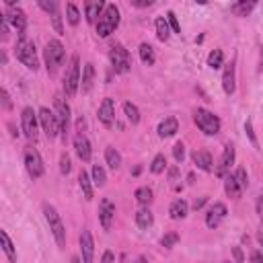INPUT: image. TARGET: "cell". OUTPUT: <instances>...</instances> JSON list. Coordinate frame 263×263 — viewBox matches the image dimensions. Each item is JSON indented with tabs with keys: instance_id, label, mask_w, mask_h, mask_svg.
Returning <instances> with one entry per match:
<instances>
[{
	"instance_id": "cell-1",
	"label": "cell",
	"mask_w": 263,
	"mask_h": 263,
	"mask_svg": "<svg viewBox=\"0 0 263 263\" xmlns=\"http://www.w3.org/2000/svg\"><path fill=\"white\" fill-rule=\"evenodd\" d=\"M15 58L21 64H25L29 70H37V68H40V58H37L35 45H33V41H29V40H19L17 41Z\"/></svg>"
},
{
	"instance_id": "cell-2",
	"label": "cell",
	"mask_w": 263,
	"mask_h": 263,
	"mask_svg": "<svg viewBox=\"0 0 263 263\" xmlns=\"http://www.w3.org/2000/svg\"><path fill=\"white\" fill-rule=\"evenodd\" d=\"M118 25H120V8L115 4H107L105 13L97 23V33H99V37H109L118 29Z\"/></svg>"
},
{
	"instance_id": "cell-3",
	"label": "cell",
	"mask_w": 263,
	"mask_h": 263,
	"mask_svg": "<svg viewBox=\"0 0 263 263\" xmlns=\"http://www.w3.org/2000/svg\"><path fill=\"white\" fill-rule=\"evenodd\" d=\"M64 58H66V52H64V45L58 41V40H50L45 45V68L50 74H56L58 68L64 64Z\"/></svg>"
},
{
	"instance_id": "cell-4",
	"label": "cell",
	"mask_w": 263,
	"mask_h": 263,
	"mask_svg": "<svg viewBox=\"0 0 263 263\" xmlns=\"http://www.w3.org/2000/svg\"><path fill=\"white\" fill-rule=\"evenodd\" d=\"M193 121H196V125L206 136H216L220 132V120L212 111L202 109V107H198V109L193 111Z\"/></svg>"
},
{
	"instance_id": "cell-5",
	"label": "cell",
	"mask_w": 263,
	"mask_h": 263,
	"mask_svg": "<svg viewBox=\"0 0 263 263\" xmlns=\"http://www.w3.org/2000/svg\"><path fill=\"white\" fill-rule=\"evenodd\" d=\"M43 214H45L47 222H50V230H52V235H54V239L58 243V247L64 249L66 247V228H64V224H62L60 214L56 212L54 206H43Z\"/></svg>"
},
{
	"instance_id": "cell-6",
	"label": "cell",
	"mask_w": 263,
	"mask_h": 263,
	"mask_svg": "<svg viewBox=\"0 0 263 263\" xmlns=\"http://www.w3.org/2000/svg\"><path fill=\"white\" fill-rule=\"evenodd\" d=\"M81 89V62L79 56H72L70 66H68V72L64 76V93L68 97H74Z\"/></svg>"
},
{
	"instance_id": "cell-7",
	"label": "cell",
	"mask_w": 263,
	"mask_h": 263,
	"mask_svg": "<svg viewBox=\"0 0 263 263\" xmlns=\"http://www.w3.org/2000/svg\"><path fill=\"white\" fill-rule=\"evenodd\" d=\"M109 60H111V66H113V70L118 72V74H125V72H130V54L128 50H125L123 45L120 43H115L111 45V50H109Z\"/></svg>"
},
{
	"instance_id": "cell-8",
	"label": "cell",
	"mask_w": 263,
	"mask_h": 263,
	"mask_svg": "<svg viewBox=\"0 0 263 263\" xmlns=\"http://www.w3.org/2000/svg\"><path fill=\"white\" fill-rule=\"evenodd\" d=\"M23 159H25V169H27V173L31 175L33 179H40L41 175H43V171H45L43 161H41V154L37 152L33 146H27Z\"/></svg>"
},
{
	"instance_id": "cell-9",
	"label": "cell",
	"mask_w": 263,
	"mask_h": 263,
	"mask_svg": "<svg viewBox=\"0 0 263 263\" xmlns=\"http://www.w3.org/2000/svg\"><path fill=\"white\" fill-rule=\"evenodd\" d=\"M54 107H56V118H58V125H60V134L62 138L66 140L68 132H70V107H68V103L62 99L60 95L54 99Z\"/></svg>"
},
{
	"instance_id": "cell-10",
	"label": "cell",
	"mask_w": 263,
	"mask_h": 263,
	"mask_svg": "<svg viewBox=\"0 0 263 263\" xmlns=\"http://www.w3.org/2000/svg\"><path fill=\"white\" fill-rule=\"evenodd\" d=\"M21 123H23V132L29 140H37V130H40V115H35L31 107H25L21 113Z\"/></svg>"
},
{
	"instance_id": "cell-11",
	"label": "cell",
	"mask_w": 263,
	"mask_h": 263,
	"mask_svg": "<svg viewBox=\"0 0 263 263\" xmlns=\"http://www.w3.org/2000/svg\"><path fill=\"white\" fill-rule=\"evenodd\" d=\"M40 123H41V128L45 132V136L50 140H54L58 134H60V125H58V118H56V113L50 111L47 107H41L40 109Z\"/></svg>"
},
{
	"instance_id": "cell-12",
	"label": "cell",
	"mask_w": 263,
	"mask_h": 263,
	"mask_svg": "<svg viewBox=\"0 0 263 263\" xmlns=\"http://www.w3.org/2000/svg\"><path fill=\"white\" fill-rule=\"evenodd\" d=\"M6 21L11 23L13 27H17V33H19V40H25V27H27V17L19 6H8L6 8Z\"/></svg>"
},
{
	"instance_id": "cell-13",
	"label": "cell",
	"mask_w": 263,
	"mask_h": 263,
	"mask_svg": "<svg viewBox=\"0 0 263 263\" xmlns=\"http://www.w3.org/2000/svg\"><path fill=\"white\" fill-rule=\"evenodd\" d=\"M115 218V203L109 198H103L99 203V222L103 230H109L111 228V222Z\"/></svg>"
},
{
	"instance_id": "cell-14",
	"label": "cell",
	"mask_w": 263,
	"mask_h": 263,
	"mask_svg": "<svg viewBox=\"0 0 263 263\" xmlns=\"http://www.w3.org/2000/svg\"><path fill=\"white\" fill-rule=\"evenodd\" d=\"M40 6L43 8L45 13H50L52 17V23H54V29H56V33H64V27H62V17H60V4L56 2V0H40Z\"/></svg>"
},
{
	"instance_id": "cell-15",
	"label": "cell",
	"mask_w": 263,
	"mask_h": 263,
	"mask_svg": "<svg viewBox=\"0 0 263 263\" xmlns=\"http://www.w3.org/2000/svg\"><path fill=\"white\" fill-rule=\"evenodd\" d=\"M224 218H226V206H224L222 202H216V203H214V206L210 208L208 216H206L208 228H218L220 222H222Z\"/></svg>"
},
{
	"instance_id": "cell-16",
	"label": "cell",
	"mask_w": 263,
	"mask_h": 263,
	"mask_svg": "<svg viewBox=\"0 0 263 263\" xmlns=\"http://www.w3.org/2000/svg\"><path fill=\"white\" fill-rule=\"evenodd\" d=\"M107 4L103 0H89V2L84 4V13H86V21L89 23H99L101 15L105 13Z\"/></svg>"
},
{
	"instance_id": "cell-17",
	"label": "cell",
	"mask_w": 263,
	"mask_h": 263,
	"mask_svg": "<svg viewBox=\"0 0 263 263\" xmlns=\"http://www.w3.org/2000/svg\"><path fill=\"white\" fill-rule=\"evenodd\" d=\"M115 120V105L113 99H103L101 107H99V121L105 125V128H111Z\"/></svg>"
},
{
	"instance_id": "cell-18",
	"label": "cell",
	"mask_w": 263,
	"mask_h": 263,
	"mask_svg": "<svg viewBox=\"0 0 263 263\" xmlns=\"http://www.w3.org/2000/svg\"><path fill=\"white\" fill-rule=\"evenodd\" d=\"M81 251H82V263H93L95 243H93V235L89 230H82V235H81Z\"/></svg>"
},
{
	"instance_id": "cell-19",
	"label": "cell",
	"mask_w": 263,
	"mask_h": 263,
	"mask_svg": "<svg viewBox=\"0 0 263 263\" xmlns=\"http://www.w3.org/2000/svg\"><path fill=\"white\" fill-rule=\"evenodd\" d=\"M232 162H235V146L226 144V148H224V154H222V159H220V164H218V169H216L218 177H226V173L230 171Z\"/></svg>"
},
{
	"instance_id": "cell-20",
	"label": "cell",
	"mask_w": 263,
	"mask_h": 263,
	"mask_svg": "<svg viewBox=\"0 0 263 263\" xmlns=\"http://www.w3.org/2000/svg\"><path fill=\"white\" fill-rule=\"evenodd\" d=\"M222 89L226 95H232L237 89L235 84V62L226 64V68H224V74H222Z\"/></svg>"
},
{
	"instance_id": "cell-21",
	"label": "cell",
	"mask_w": 263,
	"mask_h": 263,
	"mask_svg": "<svg viewBox=\"0 0 263 263\" xmlns=\"http://www.w3.org/2000/svg\"><path fill=\"white\" fill-rule=\"evenodd\" d=\"M74 148H76V154H79V159L82 162H89L91 161V142L84 138V136H76L74 140Z\"/></svg>"
},
{
	"instance_id": "cell-22",
	"label": "cell",
	"mask_w": 263,
	"mask_h": 263,
	"mask_svg": "<svg viewBox=\"0 0 263 263\" xmlns=\"http://www.w3.org/2000/svg\"><path fill=\"white\" fill-rule=\"evenodd\" d=\"M179 132V121L175 118H164L159 125V136L161 138H171V136H175Z\"/></svg>"
},
{
	"instance_id": "cell-23",
	"label": "cell",
	"mask_w": 263,
	"mask_h": 263,
	"mask_svg": "<svg viewBox=\"0 0 263 263\" xmlns=\"http://www.w3.org/2000/svg\"><path fill=\"white\" fill-rule=\"evenodd\" d=\"M224 191H226V196L232 200H239L243 196V187L235 179V175H226V179H224Z\"/></svg>"
},
{
	"instance_id": "cell-24",
	"label": "cell",
	"mask_w": 263,
	"mask_h": 263,
	"mask_svg": "<svg viewBox=\"0 0 263 263\" xmlns=\"http://www.w3.org/2000/svg\"><path fill=\"white\" fill-rule=\"evenodd\" d=\"M93 81H95V66H93L91 62H86L84 68H82V79H81V89H82V93H91Z\"/></svg>"
},
{
	"instance_id": "cell-25",
	"label": "cell",
	"mask_w": 263,
	"mask_h": 263,
	"mask_svg": "<svg viewBox=\"0 0 263 263\" xmlns=\"http://www.w3.org/2000/svg\"><path fill=\"white\" fill-rule=\"evenodd\" d=\"M187 212H189V206H187V202H185V200H175L171 203V208H169V214H171L173 220L185 218V216H187Z\"/></svg>"
},
{
	"instance_id": "cell-26",
	"label": "cell",
	"mask_w": 263,
	"mask_h": 263,
	"mask_svg": "<svg viewBox=\"0 0 263 263\" xmlns=\"http://www.w3.org/2000/svg\"><path fill=\"white\" fill-rule=\"evenodd\" d=\"M0 241H2V251L8 257V261L17 263V251H15V245H13V241H11V237H8L6 230H0Z\"/></svg>"
},
{
	"instance_id": "cell-27",
	"label": "cell",
	"mask_w": 263,
	"mask_h": 263,
	"mask_svg": "<svg viewBox=\"0 0 263 263\" xmlns=\"http://www.w3.org/2000/svg\"><path fill=\"white\" fill-rule=\"evenodd\" d=\"M193 162L202 171H212V154L208 150H196L193 152Z\"/></svg>"
},
{
	"instance_id": "cell-28",
	"label": "cell",
	"mask_w": 263,
	"mask_h": 263,
	"mask_svg": "<svg viewBox=\"0 0 263 263\" xmlns=\"http://www.w3.org/2000/svg\"><path fill=\"white\" fill-rule=\"evenodd\" d=\"M152 222H154V216L148 208H142V210L136 212V224H138V228L148 230L152 226Z\"/></svg>"
},
{
	"instance_id": "cell-29",
	"label": "cell",
	"mask_w": 263,
	"mask_h": 263,
	"mask_svg": "<svg viewBox=\"0 0 263 263\" xmlns=\"http://www.w3.org/2000/svg\"><path fill=\"white\" fill-rule=\"evenodd\" d=\"M91 177H89V173L86 171H81L79 173V185H81V189L84 193V200H93V185H91Z\"/></svg>"
},
{
	"instance_id": "cell-30",
	"label": "cell",
	"mask_w": 263,
	"mask_h": 263,
	"mask_svg": "<svg viewBox=\"0 0 263 263\" xmlns=\"http://www.w3.org/2000/svg\"><path fill=\"white\" fill-rule=\"evenodd\" d=\"M105 161H107V164L113 169V171H118L120 167H121V154L113 148V146H109V148L105 150Z\"/></svg>"
},
{
	"instance_id": "cell-31",
	"label": "cell",
	"mask_w": 263,
	"mask_h": 263,
	"mask_svg": "<svg viewBox=\"0 0 263 263\" xmlns=\"http://www.w3.org/2000/svg\"><path fill=\"white\" fill-rule=\"evenodd\" d=\"M253 8H255V2H247V0H243V2L230 4V13L237 15V17H247Z\"/></svg>"
},
{
	"instance_id": "cell-32",
	"label": "cell",
	"mask_w": 263,
	"mask_h": 263,
	"mask_svg": "<svg viewBox=\"0 0 263 263\" xmlns=\"http://www.w3.org/2000/svg\"><path fill=\"white\" fill-rule=\"evenodd\" d=\"M140 60L144 62V64H148V66H152L154 64V47L150 45V43H142L140 45Z\"/></svg>"
},
{
	"instance_id": "cell-33",
	"label": "cell",
	"mask_w": 263,
	"mask_h": 263,
	"mask_svg": "<svg viewBox=\"0 0 263 263\" xmlns=\"http://www.w3.org/2000/svg\"><path fill=\"white\" fill-rule=\"evenodd\" d=\"M154 25H157V35H159V40H161V41H167L169 37H171V31H169V21H164L162 17H159V19H157V23H154Z\"/></svg>"
},
{
	"instance_id": "cell-34",
	"label": "cell",
	"mask_w": 263,
	"mask_h": 263,
	"mask_svg": "<svg viewBox=\"0 0 263 263\" xmlns=\"http://www.w3.org/2000/svg\"><path fill=\"white\" fill-rule=\"evenodd\" d=\"M123 111H125V118H128L134 125L140 121V111H138V107H136L134 103H130V101H125L123 103Z\"/></svg>"
},
{
	"instance_id": "cell-35",
	"label": "cell",
	"mask_w": 263,
	"mask_h": 263,
	"mask_svg": "<svg viewBox=\"0 0 263 263\" xmlns=\"http://www.w3.org/2000/svg\"><path fill=\"white\" fill-rule=\"evenodd\" d=\"M66 19H68V23H70L72 27H76V25H79V21H81L79 8H76L72 2H68V4H66Z\"/></svg>"
},
{
	"instance_id": "cell-36",
	"label": "cell",
	"mask_w": 263,
	"mask_h": 263,
	"mask_svg": "<svg viewBox=\"0 0 263 263\" xmlns=\"http://www.w3.org/2000/svg\"><path fill=\"white\" fill-rule=\"evenodd\" d=\"M136 200H138L142 206H148L152 202V189L150 187H138L136 189Z\"/></svg>"
},
{
	"instance_id": "cell-37",
	"label": "cell",
	"mask_w": 263,
	"mask_h": 263,
	"mask_svg": "<svg viewBox=\"0 0 263 263\" xmlns=\"http://www.w3.org/2000/svg\"><path fill=\"white\" fill-rule=\"evenodd\" d=\"M105 181H107L105 169L101 167V164H95V167H93V183L97 185V187H103Z\"/></svg>"
},
{
	"instance_id": "cell-38",
	"label": "cell",
	"mask_w": 263,
	"mask_h": 263,
	"mask_svg": "<svg viewBox=\"0 0 263 263\" xmlns=\"http://www.w3.org/2000/svg\"><path fill=\"white\" fill-rule=\"evenodd\" d=\"M222 62H224L222 52H220V50H212L210 56H208V66L214 68V70H218V68L222 66Z\"/></svg>"
},
{
	"instance_id": "cell-39",
	"label": "cell",
	"mask_w": 263,
	"mask_h": 263,
	"mask_svg": "<svg viewBox=\"0 0 263 263\" xmlns=\"http://www.w3.org/2000/svg\"><path fill=\"white\" fill-rule=\"evenodd\" d=\"M164 169H167V159H164V154H157V157H154V161H152V164H150V171H152L154 175H159V173H162Z\"/></svg>"
},
{
	"instance_id": "cell-40",
	"label": "cell",
	"mask_w": 263,
	"mask_h": 263,
	"mask_svg": "<svg viewBox=\"0 0 263 263\" xmlns=\"http://www.w3.org/2000/svg\"><path fill=\"white\" fill-rule=\"evenodd\" d=\"M177 241H179L177 232H169V235H164V237L161 239V245H162L164 249H171L173 245H177Z\"/></svg>"
},
{
	"instance_id": "cell-41",
	"label": "cell",
	"mask_w": 263,
	"mask_h": 263,
	"mask_svg": "<svg viewBox=\"0 0 263 263\" xmlns=\"http://www.w3.org/2000/svg\"><path fill=\"white\" fill-rule=\"evenodd\" d=\"M235 179L239 181V185H241V187L243 189H247V185H249V177H247V171L245 169H237V173H235Z\"/></svg>"
},
{
	"instance_id": "cell-42",
	"label": "cell",
	"mask_w": 263,
	"mask_h": 263,
	"mask_svg": "<svg viewBox=\"0 0 263 263\" xmlns=\"http://www.w3.org/2000/svg\"><path fill=\"white\" fill-rule=\"evenodd\" d=\"M70 169H72L70 157H68V154L64 152L62 157H60V173H62V175H68V173H70Z\"/></svg>"
},
{
	"instance_id": "cell-43",
	"label": "cell",
	"mask_w": 263,
	"mask_h": 263,
	"mask_svg": "<svg viewBox=\"0 0 263 263\" xmlns=\"http://www.w3.org/2000/svg\"><path fill=\"white\" fill-rule=\"evenodd\" d=\"M173 157H175V161H177V162H183V159H185V146H183V142H177L173 146Z\"/></svg>"
},
{
	"instance_id": "cell-44",
	"label": "cell",
	"mask_w": 263,
	"mask_h": 263,
	"mask_svg": "<svg viewBox=\"0 0 263 263\" xmlns=\"http://www.w3.org/2000/svg\"><path fill=\"white\" fill-rule=\"evenodd\" d=\"M167 19H169V25L173 27V31H175V33H181V25H179L177 17H175V13H173V11H169V13H167Z\"/></svg>"
},
{
	"instance_id": "cell-45",
	"label": "cell",
	"mask_w": 263,
	"mask_h": 263,
	"mask_svg": "<svg viewBox=\"0 0 263 263\" xmlns=\"http://www.w3.org/2000/svg\"><path fill=\"white\" fill-rule=\"evenodd\" d=\"M132 6H136V8H146V6H152V0H132Z\"/></svg>"
},
{
	"instance_id": "cell-46",
	"label": "cell",
	"mask_w": 263,
	"mask_h": 263,
	"mask_svg": "<svg viewBox=\"0 0 263 263\" xmlns=\"http://www.w3.org/2000/svg\"><path fill=\"white\" fill-rule=\"evenodd\" d=\"M245 130H247V134H249V140H251L253 144H257V138H255V134H253V125H251V120H247V123H245Z\"/></svg>"
},
{
	"instance_id": "cell-47",
	"label": "cell",
	"mask_w": 263,
	"mask_h": 263,
	"mask_svg": "<svg viewBox=\"0 0 263 263\" xmlns=\"http://www.w3.org/2000/svg\"><path fill=\"white\" fill-rule=\"evenodd\" d=\"M101 263H115V255L111 251H105L103 257H101Z\"/></svg>"
},
{
	"instance_id": "cell-48",
	"label": "cell",
	"mask_w": 263,
	"mask_h": 263,
	"mask_svg": "<svg viewBox=\"0 0 263 263\" xmlns=\"http://www.w3.org/2000/svg\"><path fill=\"white\" fill-rule=\"evenodd\" d=\"M2 105H4V109H11V97H8V93H6V89H2Z\"/></svg>"
},
{
	"instance_id": "cell-49",
	"label": "cell",
	"mask_w": 263,
	"mask_h": 263,
	"mask_svg": "<svg viewBox=\"0 0 263 263\" xmlns=\"http://www.w3.org/2000/svg\"><path fill=\"white\" fill-rule=\"evenodd\" d=\"M251 263H263V253L253 251V253H251Z\"/></svg>"
},
{
	"instance_id": "cell-50",
	"label": "cell",
	"mask_w": 263,
	"mask_h": 263,
	"mask_svg": "<svg viewBox=\"0 0 263 263\" xmlns=\"http://www.w3.org/2000/svg\"><path fill=\"white\" fill-rule=\"evenodd\" d=\"M206 202H208V198H206V196L200 198V200H196V202H193V210H200V208H203V203H206Z\"/></svg>"
},
{
	"instance_id": "cell-51",
	"label": "cell",
	"mask_w": 263,
	"mask_h": 263,
	"mask_svg": "<svg viewBox=\"0 0 263 263\" xmlns=\"http://www.w3.org/2000/svg\"><path fill=\"white\" fill-rule=\"evenodd\" d=\"M232 253H235V259H237L239 263H243V259H245V257H243V251H241L239 247H235V249H232Z\"/></svg>"
},
{
	"instance_id": "cell-52",
	"label": "cell",
	"mask_w": 263,
	"mask_h": 263,
	"mask_svg": "<svg viewBox=\"0 0 263 263\" xmlns=\"http://www.w3.org/2000/svg\"><path fill=\"white\" fill-rule=\"evenodd\" d=\"M257 206H259V214L263 216V191H261V196H259V202H257Z\"/></svg>"
},
{
	"instance_id": "cell-53",
	"label": "cell",
	"mask_w": 263,
	"mask_h": 263,
	"mask_svg": "<svg viewBox=\"0 0 263 263\" xmlns=\"http://www.w3.org/2000/svg\"><path fill=\"white\" fill-rule=\"evenodd\" d=\"M70 263H82V259H81V257H72Z\"/></svg>"
},
{
	"instance_id": "cell-54",
	"label": "cell",
	"mask_w": 263,
	"mask_h": 263,
	"mask_svg": "<svg viewBox=\"0 0 263 263\" xmlns=\"http://www.w3.org/2000/svg\"><path fill=\"white\" fill-rule=\"evenodd\" d=\"M259 245L263 247V230H259Z\"/></svg>"
},
{
	"instance_id": "cell-55",
	"label": "cell",
	"mask_w": 263,
	"mask_h": 263,
	"mask_svg": "<svg viewBox=\"0 0 263 263\" xmlns=\"http://www.w3.org/2000/svg\"><path fill=\"white\" fill-rule=\"evenodd\" d=\"M136 263H146V259L144 257H138V261H136Z\"/></svg>"
},
{
	"instance_id": "cell-56",
	"label": "cell",
	"mask_w": 263,
	"mask_h": 263,
	"mask_svg": "<svg viewBox=\"0 0 263 263\" xmlns=\"http://www.w3.org/2000/svg\"><path fill=\"white\" fill-rule=\"evenodd\" d=\"M261 68H263V47H261Z\"/></svg>"
},
{
	"instance_id": "cell-57",
	"label": "cell",
	"mask_w": 263,
	"mask_h": 263,
	"mask_svg": "<svg viewBox=\"0 0 263 263\" xmlns=\"http://www.w3.org/2000/svg\"><path fill=\"white\" fill-rule=\"evenodd\" d=\"M222 263H228V261H222Z\"/></svg>"
}]
</instances>
